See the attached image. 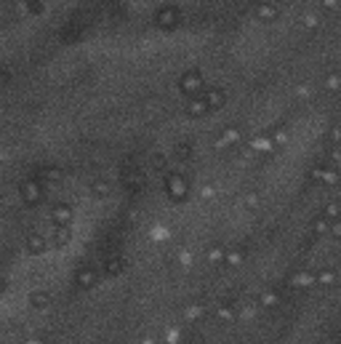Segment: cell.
Segmentation results:
<instances>
[{
  "label": "cell",
  "mask_w": 341,
  "mask_h": 344,
  "mask_svg": "<svg viewBox=\"0 0 341 344\" xmlns=\"http://www.w3.org/2000/svg\"><path fill=\"white\" fill-rule=\"evenodd\" d=\"M165 187H168V195L174 200H184L189 195V187H187L184 176H179V174H168L165 176Z\"/></svg>",
  "instance_id": "1"
},
{
  "label": "cell",
  "mask_w": 341,
  "mask_h": 344,
  "mask_svg": "<svg viewBox=\"0 0 341 344\" xmlns=\"http://www.w3.org/2000/svg\"><path fill=\"white\" fill-rule=\"evenodd\" d=\"M19 192H22V200L27 203V206H37V203L43 200V187H40V182H24L22 187H19Z\"/></svg>",
  "instance_id": "2"
},
{
  "label": "cell",
  "mask_w": 341,
  "mask_h": 344,
  "mask_svg": "<svg viewBox=\"0 0 341 344\" xmlns=\"http://www.w3.org/2000/svg\"><path fill=\"white\" fill-rule=\"evenodd\" d=\"M99 280V275L93 272L91 267H80L78 272H75V283H78V288H93Z\"/></svg>",
  "instance_id": "3"
},
{
  "label": "cell",
  "mask_w": 341,
  "mask_h": 344,
  "mask_svg": "<svg viewBox=\"0 0 341 344\" xmlns=\"http://www.w3.org/2000/svg\"><path fill=\"white\" fill-rule=\"evenodd\" d=\"M45 248H48V240H45L40 232H30V235H27V251H30V254H43Z\"/></svg>",
  "instance_id": "4"
},
{
  "label": "cell",
  "mask_w": 341,
  "mask_h": 344,
  "mask_svg": "<svg viewBox=\"0 0 341 344\" xmlns=\"http://www.w3.org/2000/svg\"><path fill=\"white\" fill-rule=\"evenodd\" d=\"M51 219H53V224H67V227H70V221H72V208L64 206V203H59V206L51 211Z\"/></svg>",
  "instance_id": "5"
},
{
  "label": "cell",
  "mask_w": 341,
  "mask_h": 344,
  "mask_svg": "<svg viewBox=\"0 0 341 344\" xmlns=\"http://www.w3.org/2000/svg\"><path fill=\"white\" fill-rule=\"evenodd\" d=\"M200 86H203L200 72H187V75L182 78V91H187V94H195Z\"/></svg>",
  "instance_id": "6"
},
{
  "label": "cell",
  "mask_w": 341,
  "mask_h": 344,
  "mask_svg": "<svg viewBox=\"0 0 341 344\" xmlns=\"http://www.w3.org/2000/svg\"><path fill=\"white\" fill-rule=\"evenodd\" d=\"M51 238H53V243H56V246H67V243H70V238H72V232H70L67 224H56L53 232H51Z\"/></svg>",
  "instance_id": "7"
},
{
  "label": "cell",
  "mask_w": 341,
  "mask_h": 344,
  "mask_svg": "<svg viewBox=\"0 0 341 344\" xmlns=\"http://www.w3.org/2000/svg\"><path fill=\"white\" fill-rule=\"evenodd\" d=\"M224 101H226V96L221 94L219 88H213V91H208V96H205V107L208 109H221Z\"/></svg>",
  "instance_id": "8"
},
{
  "label": "cell",
  "mask_w": 341,
  "mask_h": 344,
  "mask_svg": "<svg viewBox=\"0 0 341 344\" xmlns=\"http://www.w3.org/2000/svg\"><path fill=\"white\" fill-rule=\"evenodd\" d=\"M30 304L35 307V310H45V307L51 304V294L48 291H32L30 294Z\"/></svg>",
  "instance_id": "9"
},
{
  "label": "cell",
  "mask_w": 341,
  "mask_h": 344,
  "mask_svg": "<svg viewBox=\"0 0 341 344\" xmlns=\"http://www.w3.org/2000/svg\"><path fill=\"white\" fill-rule=\"evenodd\" d=\"M123 269H126V262H123L120 256H112V259H107V267H104V272H107V277H115V275H120Z\"/></svg>",
  "instance_id": "10"
},
{
  "label": "cell",
  "mask_w": 341,
  "mask_h": 344,
  "mask_svg": "<svg viewBox=\"0 0 341 344\" xmlns=\"http://www.w3.org/2000/svg\"><path fill=\"white\" fill-rule=\"evenodd\" d=\"M312 283H315V275H309V272H293L291 275V285H296V288H309Z\"/></svg>",
  "instance_id": "11"
},
{
  "label": "cell",
  "mask_w": 341,
  "mask_h": 344,
  "mask_svg": "<svg viewBox=\"0 0 341 344\" xmlns=\"http://www.w3.org/2000/svg\"><path fill=\"white\" fill-rule=\"evenodd\" d=\"M312 176H315L317 182H328V184L336 182V174H333V168H328V165H317V168L312 171Z\"/></svg>",
  "instance_id": "12"
},
{
  "label": "cell",
  "mask_w": 341,
  "mask_h": 344,
  "mask_svg": "<svg viewBox=\"0 0 341 344\" xmlns=\"http://www.w3.org/2000/svg\"><path fill=\"white\" fill-rule=\"evenodd\" d=\"M187 112L192 115V118H203L208 112V107H205V99H192L187 104Z\"/></svg>",
  "instance_id": "13"
},
{
  "label": "cell",
  "mask_w": 341,
  "mask_h": 344,
  "mask_svg": "<svg viewBox=\"0 0 341 344\" xmlns=\"http://www.w3.org/2000/svg\"><path fill=\"white\" fill-rule=\"evenodd\" d=\"M216 315H219L221 320H235V315H238V312H235L232 302H221L219 307H216Z\"/></svg>",
  "instance_id": "14"
},
{
  "label": "cell",
  "mask_w": 341,
  "mask_h": 344,
  "mask_svg": "<svg viewBox=\"0 0 341 344\" xmlns=\"http://www.w3.org/2000/svg\"><path fill=\"white\" fill-rule=\"evenodd\" d=\"M40 174H43V182H51V184H56V182L64 179V174H62L59 168H53V165H45Z\"/></svg>",
  "instance_id": "15"
},
{
  "label": "cell",
  "mask_w": 341,
  "mask_h": 344,
  "mask_svg": "<svg viewBox=\"0 0 341 344\" xmlns=\"http://www.w3.org/2000/svg\"><path fill=\"white\" fill-rule=\"evenodd\" d=\"M203 312H205V310H203V304H192V307H187L184 318L195 323V320H200V318H203Z\"/></svg>",
  "instance_id": "16"
},
{
  "label": "cell",
  "mask_w": 341,
  "mask_h": 344,
  "mask_svg": "<svg viewBox=\"0 0 341 344\" xmlns=\"http://www.w3.org/2000/svg\"><path fill=\"white\" fill-rule=\"evenodd\" d=\"M91 192L96 195V198H107V195H109V187H107V182H101V179H96V182L91 184Z\"/></svg>",
  "instance_id": "17"
},
{
  "label": "cell",
  "mask_w": 341,
  "mask_h": 344,
  "mask_svg": "<svg viewBox=\"0 0 341 344\" xmlns=\"http://www.w3.org/2000/svg\"><path fill=\"white\" fill-rule=\"evenodd\" d=\"M315 283H320V285H333V283H336V275L330 272V269H323L320 275H315Z\"/></svg>",
  "instance_id": "18"
},
{
  "label": "cell",
  "mask_w": 341,
  "mask_h": 344,
  "mask_svg": "<svg viewBox=\"0 0 341 344\" xmlns=\"http://www.w3.org/2000/svg\"><path fill=\"white\" fill-rule=\"evenodd\" d=\"M174 157H179V160H189V157H192V147H189V144H179L176 150H174Z\"/></svg>",
  "instance_id": "19"
},
{
  "label": "cell",
  "mask_w": 341,
  "mask_h": 344,
  "mask_svg": "<svg viewBox=\"0 0 341 344\" xmlns=\"http://www.w3.org/2000/svg\"><path fill=\"white\" fill-rule=\"evenodd\" d=\"M328 221H330V219H317V221H315V227H312V230H315V235H320V238L328 235V230H330Z\"/></svg>",
  "instance_id": "20"
},
{
  "label": "cell",
  "mask_w": 341,
  "mask_h": 344,
  "mask_svg": "<svg viewBox=\"0 0 341 344\" xmlns=\"http://www.w3.org/2000/svg\"><path fill=\"white\" fill-rule=\"evenodd\" d=\"M277 302H280V296L274 294V291H264V294H261V304H264V307H274Z\"/></svg>",
  "instance_id": "21"
},
{
  "label": "cell",
  "mask_w": 341,
  "mask_h": 344,
  "mask_svg": "<svg viewBox=\"0 0 341 344\" xmlns=\"http://www.w3.org/2000/svg\"><path fill=\"white\" fill-rule=\"evenodd\" d=\"M208 262H211V264H221L224 262V251L221 248H211V251H208Z\"/></svg>",
  "instance_id": "22"
},
{
  "label": "cell",
  "mask_w": 341,
  "mask_h": 344,
  "mask_svg": "<svg viewBox=\"0 0 341 344\" xmlns=\"http://www.w3.org/2000/svg\"><path fill=\"white\" fill-rule=\"evenodd\" d=\"M224 262L240 264V262H243V251H230V254H224Z\"/></svg>",
  "instance_id": "23"
},
{
  "label": "cell",
  "mask_w": 341,
  "mask_h": 344,
  "mask_svg": "<svg viewBox=\"0 0 341 344\" xmlns=\"http://www.w3.org/2000/svg\"><path fill=\"white\" fill-rule=\"evenodd\" d=\"M238 139H240L238 128H226V142H238Z\"/></svg>",
  "instance_id": "24"
},
{
  "label": "cell",
  "mask_w": 341,
  "mask_h": 344,
  "mask_svg": "<svg viewBox=\"0 0 341 344\" xmlns=\"http://www.w3.org/2000/svg\"><path fill=\"white\" fill-rule=\"evenodd\" d=\"M152 163H155V168H163V165H165V155H160V152H157V155L152 157Z\"/></svg>",
  "instance_id": "25"
},
{
  "label": "cell",
  "mask_w": 341,
  "mask_h": 344,
  "mask_svg": "<svg viewBox=\"0 0 341 344\" xmlns=\"http://www.w3.org/2000/svg\"><path fill=\"white\" fill-rule=\"evenodd\" d=\"M24 344H45V341H40V339H30V341H24Z\"/></svg>",
  "instance_id": "26"
}]
</instances>
